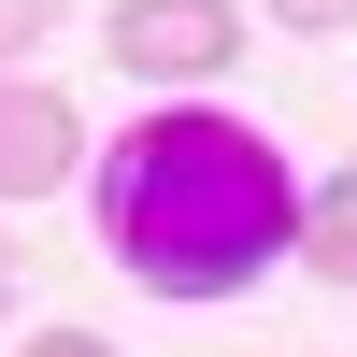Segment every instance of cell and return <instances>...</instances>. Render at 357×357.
<instances>
[{
  "label": "cell",
  "mask_w": 357,
  "mask_h": 357,
  "mask_svg": "<svg viewBox=\"0 0 357 357\" xmlns=\"http://www.w3.org/2000/svg\"><path fill=\"white\" fill-rule=\"evenodd\" d=\"M15 357H114V343H100V329H29Z\"/></svg>",
  "instance_id": "obj_7"
},
{
  "label": "cell",
  "mask_w": 357,
  "mask_h": 357,
  "mask_svg": "<svg viewBox=\"0 0 357 357\" xmlns=\"http://www.w3.org/2000/svg\"><path fill=\"white\" fill-rule=\"evenodd\" d=\"M86 200H100V243L129 257V286H158V301H243L301 243L286 143L243 129V114H215V100H172L129 143H100Z\"/></svg>",
  "instance_id": "obj_1"
},
{
  "label": "cell",
  "mask_w": 357,
  "mask_h": 357,
  "mask_svg": "<svg viewBox=\"0 0 357 357\" xmlns=\"http://www.w3.org/2000/svg\"><path fill=\"white\" fill-rule=\"evenodd\" d=\"M86 172V114L43 72H0V200H57Z\"/></svg>",
  "instance_id": "obj_3"
},
{
  "label": "cell",
  "mask_w": 357,
  "mask_h": 357,
  "mask_svg": "<svg viewBox=\"0 0 357 357\" xmlns=\"http://www.w3.org/2000/svg\"><path fill=\"white\" fill-rule=\"evenodd\" d=\"M15 286H29V257H15V243H0V314H15Z\"/></svg>",
  "instance_id": "obj_8"
},
{
  "label": "cell",
  "mask_w": 357,
  "mask_h": 357,
  "mask_svg": "<svg viewBox=\"0 0 357 357\" xmlns=\"http://www.w3.org/2000/svg\"><path fill=\"white\" fill-rule=\"evenodd\" d=\"M100 57L129 86H215L229 57H243V0H114Z\"/></svg>",
  "instance_id": "obj_2"
},
{
  "label": "cell",
  "mask_w": 357,
  "mask_h": 357,
  "mask_svg": "<svg viewBox=\"0 0 357 357\" xmlns=\"http://www.w3.org/2000/svg\"><path fill=\"white\" fill-rule=\"evenodd\" d=\"M301 257H314V272H329V286H357V158H343L329 186L301 200Z\"/></svg>",
  "instance_id": "obj_4"
},
{
  "label": "cell",
  "mask_w": 357,
  "mask_h": 357,
  "mask_svg": "<svg viewBox=\"0 0 357 357\" xmlns=\"http://www.w3.org/2000/svg\"><path fill=\"white\" fill-rule=\"evenodd\" d=\"M272 29H357V0H257Z\"/></svg>",
  "instance_id": "obj_6"
},
{
  "label": "cell",
  "mask_w": 357,
  "mask_h": 357,
  "mask_svg": "<svg viewBox=\"0 0 357 357\" xmlns=\"http://www.w3.org/2000/svg\"><path fill=\"white\" fill-rule=\"evenodd\" d=\"M43 43H57V15H43V0H0V72H29Z\"/></svg>",
  "instance_id": "obj_5"
}]
</instances>
